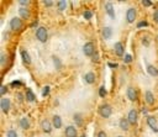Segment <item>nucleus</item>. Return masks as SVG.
I'll list each match as a JSON object with an SVG mask.
<instances>
[{
	"mask_svg": "<svg viewBox=\"0 0 158 137\" xmlns=\"http://www.w3.org/2000/svg\"><path fill=\"white\" fill-rule=\"evenodd\" d=\"M147 124L148 126L151 127V130H152L153 132H158V124H157V120L154 116H148L147 118Z\"/></svg>",
	"mask_w": 158,
	"mask_h": 137,
	"instance_id": "obj_5",
	"label": "nucleus"
},
{
	"mask_svg": "<svg viewBox=\"0 0 158 137\" xmlns=\"http://www.w3.org/2000/svg\"><path fill=\"white\" fill-rule=\"evenodd\" d=\"M142 4L145 6H149V5H152V1H149V0H143Z\"/></svg>",
	"mask_w": 158,
	"mask_h": 137,
	"instance_id": "obj_33",
	"label": "nucleus"
},
{
	"mask_svg": "<svg viewBox=\"0 0 158 137\" xmlns=\"http://www.w3.org/2000/svg\"><path fill=\"white\" fill-rule=\"evenodd\" d=\"M8 137H17V133L14 131V130H11V131L8 132Z\"/></svg>",
	"mask_w": 158,
	"mask_h": 137,
	"instance_id": "obj_30",
	"label": "nucleus"
},
{
	"mask_svg": "<svg viewBox=\"0 0 158 137\" xmlns=\"http://www.w3.org/2000/svg\"><path fill=\"white\" fill-rule=\"evenodd\" d=\"M123 61H125V63H130L132 61V57H131V54H126L125 58H123Z\"/></svg>",
	"mask_w": 158,
	"mask_h": 137,
	"instance_id": "obj_28",
	"label": "nucleus"
},
{
	"mask_svg": "<svg viewBox=\"0 0 158 137\" xmlns=\"http://www.w3.org/2000/svg\"><path fill=\"white\" fill-rule=\"evenodd\" d=\"M145 99H146V102H147V104L152 105L153 102H154V98H153V94H152V92L147 90V92L145 93Z\"/></svg>",
	"mask_w": 158,
	"mask_h": 137,
	"instance_id": "obj_12",
	"label": "nucleus"
},
{
	"mask_svg": "<svg viewBox=\"0 0 158 137\" xmlns=\"http://www.w3.org/2000/svg\"><path fill=\"white\" fill-rule=\"evenodd\" d=\"M105 9H106V12L110 15V17L114 19L115 17V12H114V6L111 3H106L105 4Z\"/></svg>",
	"mask_w": 158,
	"mask_h": 137,
	"instance_id": "obj_13",
	"label": "nucleus"
},
{
	"mask_svg": "<svg viewBox=\"0 0 158 137\" xmlns=\"http://www.w3.org/2000/svg\"><path fill=\"white\" fill-rule=\"evenodd\" d=\"M119 137H121V136H119Z\"/></svg>",
	"mask_w": 158,
	"mask_h": 137,
	"instance_id": "obj_41",
	"label": "nucleus"
},
{
	"mask_svg": "<svg viewBox=\"0 0 158 137\" xmlns=\"http://www.w3.org/2000/svg\"><path fill=\"white\" fill-rule=\"evenodd\" d=\"M53 4V1H48V0H46L45 1V5H47V6H51Z\"/></svg>",
	"mask_w": 158,
	"mask_h": 137,
	"instance_id": "obj_38",
	"label": "nucleus"
},
{
	"mask_svg": "<svg viewBox=\"0 0 158 137\" xmlns=\"http://www.w3.org/2000/svg\"><path fill=\"white\" fill-rule=\"evenodd\" d=\"M27 3H29V1H26V0H21V1H20V4H22V5H25Z\"/></svg>",
	"mask_w": 158,
	"mask_h": 137,
	"instance_id": "obj_39",
	"label": "nucleus"
},
{
	"mask_svg": "<svg viewBox=\"0 0 158 137\" xmlns=\"http://www.w3.org/2000/svg\"><path fill=\"white\" fill-rule=\"evenodd\" d=\"M10 26H11V29L14 31H19L22 27V21L19 17H14V19H11V21H10Z\"/></svg>",
	"mask_w": 158,
	"mask_h": 137,
	"instance_id": "obj_4",
	"label": "nucleus"
},
{
	"mask_svg": "<svg viewBox=\"0 0 158 137\" xmlns=\"http://www.w3.org/2000/svg\"><path fill=\"white\" fill-rule=\"evenodd\" d=\"M19 14H20V16H21L22 19H29L30 17V11L27 10L26 8H20L19 9Z\"/></svg>",
	"mask_w": 158,
	"mask_h": 137,
	"instance_id": "obj_18",
	"label": "nucleus"
},
{
	"mask_svg": "<svg viewBox=\"0 0 158 137\" xmlns=\"http://www.w3.org/2000/svg\"><path fill=\"white\" fill-rule=\"evenodd\" d=\"M20 126H21L24 130H27V128H30V121H29V119H26V118H22L21 120H20Z\"/></svg>",
	"mask_w": 158,
	"mask_h": 137,
	"instance_id": "obj_20",
	"label": "nucleus"
},
{
	"mask_svg": "<svg viewBox=\"0 0 158 137\" xmlns=\"http://www.w3.org/2000/svg\"><path fill=\"white\" fill-rule=\"evenodd\" d=\"M53 126L56 128H61L62 127V119L59 115H54L53 116Z\"/></svg>",
	"mask_w": 158,
	"mask_h": 137,
	"instance_id": "obj_15",
	"label": "nucleus"
},
{
	"mask_svg": "<svg viewBox=\"0 0 158 137\" xmlns=\"http://www.w3.org/2000/svg\"><path fill=\"white\" fill-rule=\"evenodd\" d=\"M48 93H50V87L46 85V87L43 88V90H42V95H43V97H46V95L48 94Z\"/></svg>",
	"mask_w": 158,
	"mask_h": 137,
	"instance_id": "obj_27",
	"label": "nucleus"
},
{
	"mask_svg": "<svg viewBox=\"0 0 158 137\" xmlns=\"http://www.w3.org/2000/svg\"><path fill=\"white\" fill-rule=\"evenodd\" d=\"M99 53L98 52H95L94 54H93V62H95V63H97V62H99Z\"/></svg>",
	"mask_w": 158,
	"mask_h": 137,
	"instance_id": "obj_26",
	"label": "nucleus"
},
{
	"mask_svg": "<svg viewBox=\"0 0 158 137\" xmlns=\"http://www.w3.org/2000/svg\"><path fill=\"white\" fill-rule=\"evenodd\" d=\"M74 121L75 122H77V124L79 125V126H82V125H83V120H82V118H80V115H74Z\"/></svg>",
	"mask_w": 158,
	"mask_h": 137,
	"instance_id": "obj_25",
	"label": "nucleus"
},
{
	"mask_svg": "<svg viewBox=\"0 0 158 137\" xmlns=\"http://www.w3.org/2000/svg\"><path fill=\"white\" fill-rule=\"evenodd\" d=\"M26 99H27V101H31V102L35 101V95H33V93L30 90V89L26 92Z\"/></svg>",
	"mask_w": 158,
	"mask_h": 137,
	"instance_id": "obj_23",
	"label": "nucleus"
},
{
	"mask_svg": "<svg viewBox=\"0 0 158 137\" xmlns=\"http://www.w3.org/2000/svg\"><path fill=\"white\" fill-rule=\"evenodd\" d=\"M92 16H93V12H92V11H88V10H87V11H84V17H85V19H88V20H89Z\"/></svg>",
	"mask_w": 158,
	"mask_h": 137,
	"instance_id": "obj_29",
	"label": "nucleus"
},
{
	"mask_svg": "<svg viewBox=\"0 0 158 137\" xmlns=\"http://www.w3.org/2000/svg\"><path fill=\"white\" fill-rule=\"evenodd\" d=\"M99 112H100V115L102 116V118H109L110 115H111V112H113V110H111V106L110 105H107V104H104V105H101L100 106V109H99Z\"/></svg>",
	"mask_w": 158,
	"mask_h": 137,
	"instance_id": "obj_2",
	"label": "nucleus"
},
{
	"mask_svg": "<svg viewBox=\"0 0 158 137\" xmlns=\"http://www.w3.org/2000/svg\"><path fill=\"white\" fill-rule=\"evenodd\" d=\"M143 26H147V22L146 21H142V22H140L139 25H137V27H143Z\"/></svg>",
	"mask_w": 158,
	"mask_h": 137,
	"instance_id": "obj_36",
	"label": "nucleus"
},
{
	"mask_svg": "<svg viewBox=\"0 0 158 137\" xmlns=\"http://www.w3.org/2000/svg\"><path fill=\"white\" fill-rule=\"evenodd\" d=\"M137 116H139V114H137L136 110H131V111L128 112V115H127V120L130 121V124H132V125L136 124V122H137Z\"/></svg>",
	"mask_w": 158,
	"mask_h": 137,
	"instance_id": "obj_8",
	"label": "nucleus"
},
{
	"mask_svg": "<svg viewBox=\"0 0 158 137\" xmlns=\"http://www.w3.org/2000/svg\"><path fill=\"white\" fill-rule=\"evenodd\" d=\"M17 98H19V100H22V95H21V94H19V95H17Z\"/></svg>",
	"mask_w": 158,
	"mask_h": 137,
	"instance_id": "obj_40",
	"label": "nucleus"
},
{
	"mask_svg": "<svg viewBox=\"0 0 158 137\" xmlns=\"http://www.w3.org/2000/svg\"><path fill=\"white\" fill-rule=\"evenodd\" d=\"M105 94H106V92H105V88H104V87H101V88H100V97H102V98H104V97H105Z\"/></svg>",
	"mask_w": 158,
	"mask_h": 137,
	"instance_id": "obj_31",
	"label": "nucleus"
},
{
	"mask_svg": "<svg viewBox=\"0 0 158 137\" xmlns=\"http://www.w3.org/2000/svg\"><path fill=\"white\" fill-rule=\"evenodd\" d=\"M5 93H6V87L4 85V87H1V90H0V95L3 97V95H5Z\"/></svg>",
	"mask_w": 158,
	"mask_h": 137,
	"instance_id": "obj_34",
	"label": "nucleus"
},
{
	"mask_svg": "<svg viewBox=\"0 0 158 137\" xmlns=\"http://www.w3.org/2000/svg\"><path fill=\"white\" fill-rule=\"evenodd\" d=\"M126 94H127V98L131 100V101H135L137 99V92H136V89L132 88V87L127 89V93Z\"/></svg>",
	"mask_w": 158,
	"mask_h": 137,
	"instance_id": "obj_9",
	"label": "nucleus"
},
{
	"mask_svg": "<svg viewBox=\"0 0 158 137\" xmlns=\"http://www.w3.org/2000/svg\"><path fill=\"white\" fill-rule=\"evenodd\" d=\"M0 106H1V110L5 112V114H8L9 110H10V107H11V101L9 99H1V101H0Z\"/></svg>",
	"mask_w": 158,
	"mask_h": 137,
	"instance_id": "obj_6",
	"label": "nucleus"
},
{
	"mask_svg": "<svg viewBox=\"0 0 158 137\" xmlns=\"http://www.w3.org/2000/svg\"><path fill=\"white\" fill-rule=\"evenodd\" d=\"M98 137H107V136H106V133H105L104 131H100V132L98 133Z\"/></svg>",
	"mask_w": 158,
	"mask_h": 137,
	"instance_id": "obj_35",
	"label": "nucleus"
},
{
	"mask_svg": "<svg viewBox=\"0 0 158 137\" xmlns=\"http://www.w3.org/2000/svg\"><path fill=\"white\" fill-rule=\"evenodd\" d=\"M126 20L127 22H133L136 20V10L135 9H128L126 12Z\"/></svg>",
	"mask_w": 158,
	"mask_h": 137,
	"instance_id": "obj_7",
	"label": "nucleus"
},
{
	"mask_svg": "<svg viewBox=\"0 0 158 137\" xmlns=\"http://www.w3.org/2000/svg\"><path fill=\"white\" fill-rule=\"evenodd\" d=\"M102 36H104L106 40L111 37L113 36V29H111V27H110V26L104 27V30H102Z\"/></svg>",
	"mask_w": 158,
	"mask_h": 137,
	"instance_id": "obj_14",
	"label": "nucleus"
},
{
	"mask_svg": "<svg viewBox=\"0 0 158 137\" xmlns=\"http://www.w3.org/2000/svg\"><path fill=\"white\" fill-rule=\"evenodd\" d=\"M36 37L38 41H41V42H46L48 35H47V30L45 27H38L37 31H36Z\"/></svg>",
	"mask_w": 158,
	"mask_h": 137,
	"instance_id": "obj_1",
	"label": "nucleus"
},
{
	"mask_svg": "<svg viewBox=\"0 0 158 137\" xmlns=\"http://www.w3.org/2000/svg\"><path fill=\"white\" fill-rule=\"evenodd\" d=\"M147 72H148V74L152 75V77H157L158 75V69L154 66H148L147 67Z\"/></svg>",
	"mask_w": 158,
	"mask_h": 137,
	"instance_id": "obj_21",
	"label": "nucleus"
},
{
	"mask_svg": "<svg viewBox=\"0 0 158 137\" xmlns=\"http://www.w3.org/2000/svg\"><path fill=\"white\" fill-rule=\"evenodd\" d=\"M120 127L123 130V131H127L130 127V121L127 119H121L120 120Z\"/></svg>",
	"mask_w": 158,
	"mask_h": 137,
	"instance_id": "obj_19",
	"label": "nucleus"
},
{
	"mask_svg": "<svg viewBox=\"0 0 158 137\" xmlns=\"http://www.w3.org/2000/svg\"><path fill=\"white\" fill-rule=\"evenodd\" d=\"M41 125H42V130H43L46 133H50L52 131V125H51V122L48 120H43Z\"/></svg>",
	"mask_w": 158,
	"mask_h": 137,
	"instance_id": "obj_10",
	"label": "nucleus"
},
{
	"mask_svg": "<svg viewBox=\"0 0 158 137\" xmlns=\"http://www.w3.org/2000/svg\"><path fill=\"white\" fill-rule=\"evenodd\" d=\"M58 9L62 11V10H64L67 8V1H64V0H61V1H58Z\"/></svg>",
	"mask_w": 158,
	"mask_h": 137,
	"instance_id": "obj_24",
	"label": "nucleus"
},
{
	"mask_svg": "<svg viewBox=\"0 0 158 137\" xmlns=\"http://www.w3.org/2000/svg\"><path fill=\"white\" fill-rule=\"evenodd\" d=\"M85 81L89 84H93L94 81H95V74L93 72H89L85 74Z\"/></svg>",
	"mask_w": 158,
	"mask_h": 137,
	"instance_id": "obj_16",
	"label": "nucleus"
},
{
	"mask_svg": "<svg viewBox=\"0 0 158 137\" xmlns=\"http://www.w3.org/2000/svg\"><path fill=\"white\" fill-rule=\"evenodd\" d=\"M115 53L118 54V56H122L123 54V46L121 42L115 43Z\"/></svg>",
	"mask_w": 158,
	"mask_h": 137,
	"instance_id": "obj_17",
	"label": "nucleus"
},
{
	"mask_svg": "<svg viewBox=\"0 0 158 137\" xmlns=\"http://www.w3.org/2000/svg\"><path fill=\"white\" fill-rule=\"evenodd\" d=\"M153 16H154V20L158 22V10H156V11H154V15H153Z\"/></svg>",
	"mask_w": 158,
	"mask_h": 137,
	"instance_id": "obj_37",
	"label": "nucleus"
},
{
	"mask_svg": "<svg viewBox=\"0 0 158 137\" xmlns=\"http://www.w3.org/2000/svg\"><path fill=\"white\" fill-rule=\"evenodd\" d=\"M83 52L85 56H93V54L95 53V48H94V43L93 42H87L83 47Z\"/></svg>",
	"mask_w": 158,
	"mask_h": 137,
	"instance_id": "obj_3",
	"label": "nucleus"
},
{
	"mask_svg": "<svg viewBox=\"0 0 158 137\" xmlns=\"http://www.w3.org/2000/svg\"><path fill=\"white\" fill-rule=\"evenodd\" d=\"M21 57H22V61H24V63H26V64H29L30 62H31V58H30V54L27 53L26 51H22L21 52Z\"/></svg>",
	"mask_w": 158,
	"mask_h": 137,
	"instance_id": "obj_22",
	"label": "nucleus"
},
{
	"mask_svg": "<svg viewBox=\"0 0 158 137\" xmlns=\"http://www.w3.org/2000/svg\"><path fill=\"white\" fill-rule=\"evenodd\" d=\"M53 61H54V63H56L57 68H61V62L58 61V58H57V57H53Z\"/></svg>",
	"mask_w": 158,
	"mask_h": 137,
	"instance_id": "obj_32",
	"label": "nucleus"
},
{
	"mask_svg": "<svg viewBox=\"0 0 158 137\" xmlns=\"http://www.w3.org/2000/svg\"><path fill=\"white\" fill-rule=\"evenodd\" d=\"M66 136L67 137H77V130L73 126H68L66 128Z\"/></svg>",
	"mask_w": 158,
	"mask_h": 137,
	"instance_id": "obj_11",
	"label": "nucleus"
}]
</instances>
